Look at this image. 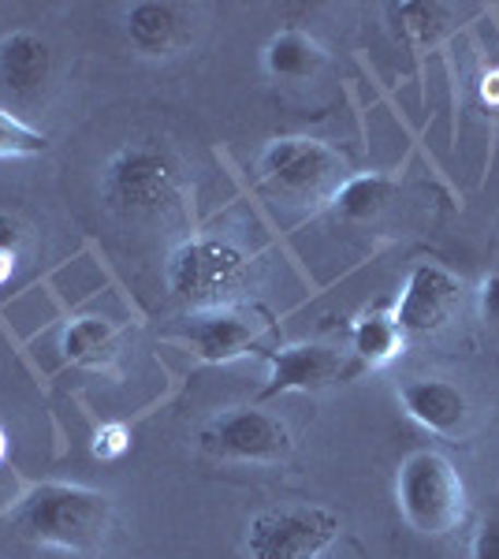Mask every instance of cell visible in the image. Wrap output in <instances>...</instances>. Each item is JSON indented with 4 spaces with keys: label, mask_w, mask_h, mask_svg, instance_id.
Listing matches in <instances>:
<instances>
[{
    "label": "cell",
    "mask_w": 499,
    "mask_h": 559,
    "mask_svg": "<svg viewBox=\"0 0 499 559\" xmlns=\"http://www.w3.org/2000/svg\"><path fill=\"white\" fill-rule=\"evenodd\" d=\"M15 265H20V258H8V254H0V284H4V280L15 273Z\"/></svg>",
    "instance_id": "cell-24"
},
{
    "label": "cell",
    "mask_w": 499,
    "mask_h": 559,
    "mask_svg": "<svg viewBox=\"0 0 499 559\" xmlns=\"http://www.w3.org/2000/svg\"><path fill=\"white\" fill-rule=\"evenodd\" d=\"M354 355L366 366H384L403 350V329L395 324L392 313H366L351 332Z\"/></svg>",
    "instance_id": "cell-18"
},
{
    "label": "cell",
    "mask_w": 499,
    "mask_h": 559,
    "mask_svg": "<svg viewBox=\"0 0 499 559\" xmlns=\"http://www.w3.org/2000/svg\"><path fill=\"white\" fill-rule=\"evenodd\" d=\"M52 75V49L41 34L12 31L0 38V86L15 102H34L49 86Z\"/></svg>",
    "instance_id": "cell-12"
},
{
    "label": "cell",
    "mask_w": 499,
    "mask_h": 559,
    "mask_svg": "<svg viewBox=\"0 0 499 559\" xmlns=\"http://www.w3.org/2000/svg\"><path fill=\"white\" fill-rule=\"evenodd\" d=\"M15 530L34 545L90 556L105 545L112 530V500L79 485H38L15 511Z\"/></svg>",
    "instance_id": "cell-1"
},
{
    "label": "cell",
    "mask_w": 499,
    "mask_h": 559,
    "mask_svg": "<svg viewBox=\"0 0 499 559\" xmlns=\"http://www.w3.org/2000/svg\"><path fill=\"white\" fill-rule=\"evenodd\" d=\"M269 321L258 318V310H239V306H213V310H202L194 318L183 321L179 336L187 340L205 362H235L247 350L265 336Z\"/></svg>",
    "instance_id": "cell-10"
},
{
    "label": "cell",
    "mask_w": 499,
    "mask_h": 559,
    "mask_svg": "<svg viewBox=\"0 0 499 559\" xmlns=\"http://www.w3.org/2000/svg\"><path fill=\"white\" fill-rule=\"evenodd\" d=\"M127 448H131V432L123 426H102L97 429V440H94V455L97 459H120Z\"/></svg>",
    "instance_id": "cell-20"
},
{
    "label": "cell",
    "mask_w": 499,
    "mask_h": 559,
    "mask_svg": "<svg viewBox=\"0 0 499 559\" xmlns=\"http://www.w3.org/2000/svg\"><path fill=\"white\" fill-rule=\"evenodd\" d=\"M477 310H480V318H485L488 324H496V329H499V269L480 280V287H477Z\"/></svg>",
    "instance_id": "cell-22"
},
{
    "label": "cell",
    "mask_w": 499,
    "mask_h": 559,
    "mask_svg": "<svg viewBox=\"0 0 499 559\" xmlns=\"http://www.w3.org/2000/svg\"><path fill=\"white\" fill-rule=\"evenodd\" d=\"M123 26L142 57H168L187 41V12L171 0H139L127 8Z\"/></svg>",
    "instance_id": "cell-13"
},
{
    "label": "cell",
    "mask_w": 499,
    "mask_h": 559,
    "mask_svg": "<svg viewBox=\"0 0 499 559\" xmlns=\"http://www.w3.org/2000/svg\"><path fill=\"white\" fill-rule=\"evenodd\" d=\"M23 239H26L23 224L15 221L12 213H0V254H8V258H20Z\"/></svg>",
    "instance_id": "cell-23"
},
{
    "label": "cell",
    "mask_w": 499,
    "mask_h": 559,
    "mask_svg": "<svg viewBox=\"0 0 499 559\" xmlns=\"http://www.w3.org/2000/svg\"><path fill=\"white\" fill-rule=\"evenodd\" d=\"M395 503L414 534L448 537L466 519L470 496L459 466L437 448H421V452H411L399 463Z\"/></svg>",
    "instance_id": "cell-3"
},
{
    "label": "cell",
    "mask_w": 499,
    "mask_h": 559,
    "mask_svg": "<svg viewBox=\"0 0 499 559\" xmlns=\"http://www.w3.org/2000/svg\"><path fill=\"white\" fill-rule=\"evenodd\" d=\"M261 187L287 205H317L332 202L335 191L347 183V160L321 139H276L258 157Z\"/></svg>",
    "instance_id": "cell-4"
},
{
    "label": "cell",
    "mask_w": 499,
    "mask_h": 559,
    "mask_svg": "<svg viewBox=\"0 0 499 559\" xmlns=\"http://www.w3.org/2000/svg\"><path fill=\"white\" fill-rule=\"evenodd\" d=\"M202 452L224 463H284L295 452L292 429L261 407H228L198 432Z\"/></svg>",
    "instance_id": "cell-7"
},
{
    "label": "cell",
    "mask_w": 499,
    "mask_h": 559,
    "mask_svg": "<svg viewBox=\"0 0 499 559\" xmlns=\"http://www.w3.org/2000/svg\"><path fill=\"white\" fill-rule=\"evenodd\" d=\"M366 369L369 366L354 350H340L332 344H295L272 355V377L261 388V400L284 392H324V388L358 381Z\"/></svg>",
    "instance_id": "cell-8"
},
{
    "label": "cell",
    "mask_w": 499,
    "mask_h": 559,
    "mask_svg": "<svg viewBox=\"0 0 499 559\" xmlns=\"http://www.w3.org/2000/svg\"><path fill=\"white\" fill-rule=\"evenodd\" d=\"M343 522L321 503L269 508L250 519L247 556L250 559H317L340 537Z\"/></svg>",
    "instance_id": "cell-6"
},
{
    "label": "cell",
    "mask_w": 499,
    "mask_h": 559,
    "mask_svg": "<svg viewBox=\"0 0 499 559\" xmlns=\"http://www.w3.org/2000/svg\"><path fill=\"white\" fill-rule=\"evenodd\" d=\"M399 403L417 426L448 440H462L474 421L470 395L448 377H406L399 384Z\"/></svg>",
    "instance_id": "cell-11"
},
{
    "label": "cell",
    "mask_w": 499,
    "mask_h": 559,
    "mask_svg": "<svg viewBox=\"0 0 499 559\" xmlns=\"http://www.w3.org/2000/svg\"><path fill=\"white\" fill-rule=\"evenodd\" d=\"M45 150H49V134L0 108V157H38Z\"/></svg>",
    "instance_id": "cell-19"
},
{
    "label": "cell",
    "mask_w": 499,
    "mask_h": 559,
    "mask_svg": "<svg viewBox=\"0 0 499 559\" xmlns=\"http://www.w3.org/2000/svg\"><path fill=\"white\" fill-rule=\"evenodd\" d=\"M102 198L112 213L134 216V221L171 216L187 198L183 165L176 153L153 139L127 142L108 157L102 173Z\"/></svg>",
    "instance_id": "cell-2"
},
{
    "label": "cell",
    "mask_w": 499,
    "mask_h": 559,
    "mask_svg": "<svg viewBox=\"0 0 499 559\" xmlns=\"http://www.w3.org/2000/svg\"><path fill=\"white\" fill-rule=\"evenodd\" d=\"M388 20L411 49H429L448 34L451 8L437 0H403V4H388Z\"/></svg>",
    "instance_id": "cell-17"
},
{
    "label": "cell",
    "mask_w": 499,
    "mask_h": 559,
    "mask_svg": "<svg viewBox=\"0 0 499 559\" xmlns=\"http://www.w3.org/2000/svg\"><path fill=\"white\" fill-rule=\"evenodd\" d=\"M470 556H474V559H499V515H488L477 526Z\"/></svg>",
    "instance_id": "cell-21"
},
{
    "label": "cell",
    "mask_w": 499,
    "mask_h": 559,
    "mask_svg": "<svg viewBox=\"0 0 499 559\" xmlns=\"http://www.w3.org/2000/svg\"><path fill=\"white\" fill-rule=\"evenodd\" d=\"M4 452H8V440H4V432H0V459H4Z\"/></svg>",
    "instance_id": "cell-25"
},
{
    "label": "cell",
    "mask_w": 499,
    "mask_h": 559,
    "mask_svg": "<svg viewBox=\"0 0 499 559\" xmlns=\"http://www.w3.org/2000/svg\"><path fill=\"white\" fill-rule=\"evenodd\" d=\"M395 194H399V183L392 176H380V173L351 176L347 183L335 191L332 210L347 224H366V221H377V216L395 202Z\"/></svg>",
    "instance_id": "cell-16"
},
{
    "label": "cell",
    "mask_w": 499,
    "mask_h": 559,
    "mask_svg": "<svg viewBox=\"0 0 499 559\" xmlns=\"http://www.w3.org/2000/svg\"><path fill=\"white\" fill-rule=\"evenodd\" d=\"M462 306V280L437 261H417L395 302V324L403 336H437Z\"/></svg>",
    "instance_id": "cell-9"
},
{
    "label": "cell",
    "mask_w": 499,
    "mask_h": 559,
    "mask_svg": "<svg viewBox=\"0 0 499 559\" xmlns=\"http://www.w3.org/2000/svg\"><path fill=\"white\" fill-rule=\"evenodd\" d=\"M120 355V332L105 318H79L63 329V358L83 369H108Z\"/></svg>",
    "instance_id": "cell-15"
},
{
    "label": "cell",
    "mask_w": 499,
    "mask_h": 559,
    "mask_svg": "<svg viewBox=\"0 0 499 559\" xmlns=\"http://www.w3.org/2000/svg\"><path fill=\"white\" fill-rule=\"evenodd\" d=\"M324 49L321 41L310 38L306 31H280L272 34L265 45V68L272 79H284V83H302L313 79L324 68Z\"/></svg>",
    "instance_id": "cell-14"
},
{
    "label": "cell",
    "mask_w": 499,
    "mask_h": 559,
    "mask_svg": "<svg viewBox=\"0 0 499 559\" xmlns=\"http://www.w3.org/2000/svg\"><path fill=\"white\" fill-rule=\"evenodd\" d=\"M253 258L224 239H190L168 258V287L179 302L213 310L231 306L235 295L250 284Z\"/></svg>",
    "instance_id": "cell-5"
}]
</instances>
